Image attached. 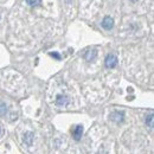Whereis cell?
I'll return each instance as SVG.
<instances>
[{
	"instance_id": "6da1fadb",
	"label": "cell",
	"mask_w": 154,
	"mask_h": 154,
	"mask_svg": "<svg viewBox=\"0 0 154 154\" xmlns=\"http://www.w3.org/2000/svg\"><path fill=\"white\" fill-rule=\"evenodd\" d=\"M104 63H106V66L108 69H113V68H115L116 65H117V57H116L115 55L110 54V55H108L106 57V62Z\"/></svg>"
},
{
	"instance_id": "7a4b0ae2",
	"label": "cell",
	"mask_w": 154,
	"mask_h": 154,
	"mask_svg": "<svg viewBox=\"0 0 154 154\" xmlns=\"http://www.w3.org/2000/svg\"><path fill=\"white\" fill-rule=\"evenodd\" d=\"M109 119H110L113 122L120 123V122H122V121L125 120V114H123L122 112H113V113L109 115Z\"/></svg>"
},
{
	"instance_id": "3957f363",
	"label": "cell",
	"mask_w": 154,
	"mask_h": 154,
	"mask_svg": "<svg viewBox=\"0 0 154 154\" xmlns=\"http://www.w3.org/2000/svg\"><path fill=\"white\" fill-rule=\"evenodd\" d=\"M69 102H70V100L66 95H58L56 98V104L58 107H65L69 104Z\"/></svg>"
},
{
	"instance_id": "277c9868",
	"label": "cell",
	"mask_w": 154,
	"mask_h": 154,
	"mask_svg": "<svg viewBox=\"0 0 154 154\" xmlns=\"http://www.w3.org/2000/svg\"><path fill=\"white\" fill-rule=\"evenodd\" d=\"M101 25H102V27L104 30H112L113 26H114V20H113L112 17H106L104 19L102 20Z\"/></svg>"
},
{
	"instance_id": "5b68a950",
	"label": "cell",
	"mask_w": 154,
	"mask_h": 154,
	"mask_svg": "<svg viewBox=\"0 0 154 154\" xmlns=\"http://www.w3.org/2000/svg\"><path fill=\"white\" fill-rule=\"evenodd\" d=\"M82 134H83V127L81 125H78L75 127V129L72 131V136L75 140H79L82 137Z\"/></svg>"
},
{
	"instance_id": "8992f818",
	"label": "cell",
	"mask_w": 154,
	"mask_h": 154,
	"mask_svg": "<svg viewBox=\"0 0 154 154\" xmlns=\"http://www.w3.org/2000/svg\"><path fill=\"white\" fill-rule=\"evenodd\" d=\"M33 137H35V135H33L32 132H26L25 135H24V142H25L26 145L31 146L32 142H33Z\"/></svg>"
},
{
	"instance_id": "52a82bcc",
	"label": "cell",
	"mask_w": 154,
	"mask_h": 154,
	"mask_svg": "<svg viewBox=\"0 0 154 154\" xmlns=\"http://www.w3.org/2000/svg\"><path fill=\"white\" fill-rule=\"evenodd\" d=\"M96 56H97V51H96V50H91V51H88V52L84 55V57H85V59H87L88 62H90V60H94Z\"/></svg>"
},
{
	"instance_id": "ba28073f",
	"label": "cell",
	"mask_w": 154,
	"mask_h": 154,
	"mask_svg": "<svg viewBox=\"0 0 154 154\" xmlns=\"http://www.w3.org/2000/svg\"><path fill=\"white\" fill-rule=\"evenodd\" d=\"M146 123H147V126L151 129H153V113H151L149 115L146 117Z\"/></svg>"
},
{
	"instance_id": "9c48e42d",
	"label": "cell",
	"mask_w": 154,
	"mask_h": 154,
	"mask_svg": "<svg viewBox=\"0 0 154 154\" xmlns=\"http://www.w3.org/2000/svg\"><path fill=\"white\" fill-rule=\"evenodd\" d=\"M6 113H7V107H6V104L2 103V102H0V116L6 115Z\"/></svg>"
},
{
	"instance_id": "30bf717a",
	"label": "cell",
	"mask_w": 154,
	"mask_h": 154,
	"mask_svg": "<svg viewBox=\"0 0 154 154\" xmlns=\"http://www.w3.org/2000/svg\"><path fill=\"white\" fill-rule=\"evenodd\" d=\"M26 2L30 6H38V5L42 4V0H26Z\"/></svg>"
},
{
	"instance_id": "8fae6325",
	"label": "cell",
	"mask_w": 154,
	"mask_h": 154,
	"mask_svg": "<svg viewBox=\"0 0 154 154\" xmlns=\"http://www.w3.org/2000/svg\"><path fill=\"white\" fill-rule=\"evenodd\" d=\"M51 56H52V57H55V58H57V59H60V56H59L58 54H56V52H52V54H51Z\"/></svg>"
},
{
	"instance_id": "7c38bea8",
	"label": "cell",
	"mask_w": 154,
	"mask_h": 154,
	"mask_svg": "<svg viewBox=\"0 0 154 154\" xmlns=\"http://www.w3.org/2000/svg\"><path fill=\"white\" fill-rule=\"evenodd\" d=\"M1 129H2V128H1V126H0V134H1Z\"/></svg>"
},
{
	"instance_id": "4fadbf2b",
	"label": "cell",
	"mask_w": 154,
	"mask_h": 154,
	"mask_svg": "<svg viewBox=\"0 0 154 154\" xmlns=\"http://www.w3.org/2000/svg\"><path fill=\"white\" fill-rule=\"evenodd\" d=\"M131 1H136V0H131Z\"/></svg>"
}]
</instances>
